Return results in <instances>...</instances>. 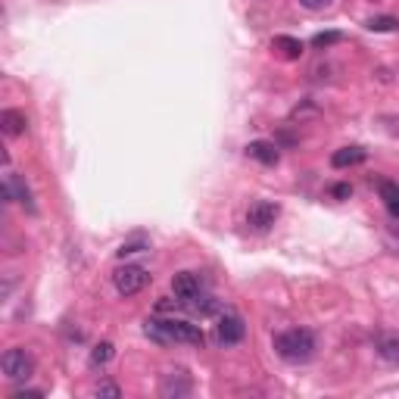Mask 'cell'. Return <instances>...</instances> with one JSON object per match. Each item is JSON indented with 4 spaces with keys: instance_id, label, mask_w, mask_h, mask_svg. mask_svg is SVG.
<instances>
[{
    "instance_id": "obj_1",
    "label": "cell",
    "mask_w": 399,
    "mask_h": 399,
    "mask_svg": "<svg viewBox=\"0 0 399 399\" xmlns=\"http://www.w3.org/2000/svg\"><path fill=\"white\" fill-rule=\"evenodd\" d=\"M275 352L287 362H309L315 356V334L306 328L284 331V334L275 337Z\"/></svg>"
},
{
    "instance_id": "obj_2",
    "label": "cell",
    "mask_w": 399,
    "mask_h": 399,
    "mask_svg": "<svg viewBox=\"0 0 399 399\" xmlns=\"http://www.w3.org/2000/svg\"><path fill=\"white\" fill-rule=\"evenodd\" d=\"M0 368H3V375L10 377V381H29V377L35 375V362H31V356L25 349H19V347L3 352Z\"/></svg>"
},
{
    "instance_id": "obj_3",
    "label": "cell",
    "mask_w": 399,
    "mask_h": 399,
    "mask_svg": "<svg viewBox=\"0 0 399 399\" xmlns=\"http://www.w3.org/2000/svg\"><path fill=\"white\" fill-rule=\"evenodd\" d=\"M150 275L141 269V265H125V269H119L116 275H112V284H116V290L122 296H135L141 294L144 287H147Z\"/></svg>"
},
{
    "instance_id": "obj_4",
    "label": "cell",
    "mask_w": 399,
    "mask_h": 399,
    "mask_svg": "<svg viewBox=\"0 0 399 399\" xmlns=\"http://www.w3.org/2000/svg\"><path fill=\"white\" fill-rule=\"evenodd\" d=\"M281 216V206L278 203H269V200H256V203L247 209V225L253 231H269L271 225L278 222Z\"/></svg>"
},
{
    "instance_id": "obj_5",
    "label": "cell",
    "mask_w": 399,
    "mask_h": 399,
    "mask_svg": "<svg viewBox=\"0 0 399 399\" xmlns=\"http://www.w3.org/2000/svg\"><path fill=\"white\" fill-rule=\"evenodd\" d=\"M243 337H247L243 318L237 315V312H225V315L218 318V343H222V347H234V343H241Z\"/></svg>"
},
{
    "instance_id": "obj_6",
    "label": "cell",
    "mask_w": 399,
    "mask_h": 399,
    "mask_svg": "<svg viewBox=\"0 0 399 399\" xmlns=\"http://www.w3.org/2000/svg\"><path fill=\"white\" fill-rule=\"evenodd\" d=\"M169 334H172V343H190V347H203L206 343V334L200 324H190V322H175L169 318Z\"/></svg>"
},
{
    "instance_id": "obj_7",
    "label": "cell",
    "mask_w": 399,
    "mask_h": 399,
    "mask_svg": "<svg viewBox=\"0 0 399 399\" xmlns=\"http://www.w3.org/2000/svg\"><path fill=\"white\" fill-rule=\"evenodd\" d=\"M159 393H163L165 399H172V396H188L190 393V377H188V371H165V377H163V387H159Z\"/></svg>"
},
{
    "instance_id": "obj_8",
    "label": "cell",
    "mask_w": 399,
    "mask_h": 399,
    "mask_svg": "<svg viewBox=\"0 0 399 399\" xmlns=\"http://www.w3.org/2000/svg\"><path fill=\"white\" fill-rule=\"evenodd\" d=\"M172 290H175V296L181 303H188V299H194L200 294V278L194 271H181V275L172 278Z\"/></svg>"
},
{
    "instance_id": "obj_9",
    "label": "cell",
    "mask_w": 399,
    "mask_h": 399,
    "mask_svg": "<svg viewBox=\"0 0 399 399\" xmlns=\"http://www.w3.org/2000/svg\"><path fill=\"white\" fill-rule=\"evenodd\" d=\"M25 128H29V119H25V112H19V110H3V112H0V131H3L6 137L25 135Z\"/></svg>"
},
{
    "instance_id": "obj_10",
    "label": "cell",
    "mask_w": 399,
    "mask_h": 399,
    "mask_svg": "<svg viewBox=\"0 0 399 399\" xmlns=\"http://www.w3.org/2000/svg\"><path fill=\"white\" fill-rule=\"evenodd\" d=\"M247 156L262 165H275L281 159V153H278V144H271V141H253L247 144Z\"/></svg>"
},
{
    "instance_id": "obj_11",
    "label": "cell",
    "mask_w": 399,
    "mask_h": 399,
    "mask_svg": "<svg viewBox=\"0 0 399 399\" xmlns=\"http://www.w3.org/2000/svg\"><path fill=\"white\" fill-rule=\"evenodd\" d=\"M375 349H377V356H381V362L399 365V334H381Z\"/></svg>"
},
{
    "instance_id": "obj_12",
    "label": "cell",
    "mask_w": 399,
    "mask_h": 399,
    "mask_svg": "<svg viewBox=\"0 0 399 399\" xmlns=\"http://www.w3.org/2000/svg\"><path fill=\"white\" fill-rule=\"evenodd\" d=\"M365 156H368V153L362 147H340L334 156H331V165H334V169H349V165L365 163Z\"/></svg>"
},
{
    "instance_id": "obj_13",
    "label": "cell",
    "mask_w": 399,
    "mask_h": 399,
    "mask_svg": "<svg viewBox=\"0 0 399 399\" xmlns=\"http://www.w3.org/2000/svg\"><path fill=\"white\" fill-rule=\"evenodd\" d=\"M184 306H188V309L194 312V315H200V318L216 315V312H218V299H216V296H209V294H197L194 299H188Z\"/></svg>"
},
{
    "instance_id": "obj_14",
    "label": "cell",
    "mask_w": 399,
    "mask_h": 399,
    "mask_svg": "<svg viewBox=\"0 0 399 399\" xmlns=\"http://www.w3.org/2000/svg\"><path fill=\"white\" fill-rule=\"evenodd\" d=\"M271 47L281 53L284 59H299L303 57V41H296V38H290V35H278L275 41H271Z\"/></svg>"
},
{
    "instance_id": "obj_15",
    "label": "cell",
    "mask_w": 399,
    "mask_h": 399,
    "mask_svg": "<svg viewBox=\"0 0 399 399\" xmlns=\"http://www.w3.org/2000/svg\"><path fill=\"white\" fill-rule=\"evenodd\" d=\"M144 334H147L153 343H159V347H169V343H172L169 324L159 322V318H150V322H144Z\"/></svg>"
},
{
    "instance_id": "obj_16",
    "label": "cell",
    "mask_w": 399,
    "mask_h": 399,
    "mask_svg": "<svg viewBox=\"0 0 399 399\" xmlns=\"http://www.w3.org/2000/svg\"><path fill=\"white\" fill-rule=\"evenodd\" d=\"M381 200H384V206H387L390 216L399 218V181H384L381 184Z\"/></svg>"
},
{
    "instance_id": "obj_17",
    "label": "cell",
    "mask_w": 399,
    "mask_h": 399,
    "mask_svg": "<svg viewBox=\"0 0 399 399\" xmlns=\"http://www.w3.org/2000/svg\"><path fill=\"white\" fill-rule=\"evenodd\" d=\"M340 41H343L340 31H322V35L312 38V47H315V50H324V47H334V44H340Z\"/></svg>"
},
{
    "instance_id": "obj_18",
    "label": "cell",
    "mask_w": 399,
    "mask_h": 399,
    "mask_svg": "<svg viewBox=\"0 0 399 399\" xmlns=\"http://www.w3.org/2000/svg\"><path fill=\"white\" fill-rule=\"evenodd\" d=\"M368 29L371 31H396L399 19L396 16H375V19H368Z\"/></svg>"
},
{
    "instance_id": "obj_19",
    "label": "cell",
    "mask_w": 399,
    "mask_h": 399,
    "mask_svg": "<svg viewBox=\"0 0 399 399\" xmlns=\"http://www.w3.org/2000/svg\"><path fill=\"white\" fill-rule=\"evenodd\" d=\"M112 352H116V349H112V343H110V340L97 343L94 352H91V362H94V365H106V362L112 359Z\"/></svg>"
},
{
    "instance_id": "obj_20",
    "label": "cell",
    "mask_w": 399,
    "mask_h": 399,
    "mask_svg": "<svg viewBox=\"0 0 399 399\" xmlns=\"http://www.w3.org/2000/svg\"><path fill=\"white\" fill-rule=\"evenodd\" d=\"M97 396H122V390L116 387V384H110V381H103V384H97V390H94Z\"/></svg>"
},
{
    "instance_id": "obj_21",
    "label": "cell",
    "mask_w": 399,
    "mask_h": 399,
    "mask_svg": "<svg viewBox=\"0 0 399 399\" xmlns=\"http://www.w3.org/2000/svg\"><path fill=\"white\" fill-rule=\"evenodd\" d=\"M349 194H352L349 184H334V188H331V197L334 200H349Z\"/></svg>"
},
{
    "instance_id": "obj_22",
    "label": "cell",
    "mask_w": 399,
    "mask_h": 399,
    "mask_svg": "<svg viewBox=\"0 0 399 399\" xmlns=\"http://www.w3.org/2000/svg\"><path fill=\"white\" fill-rule=\"evenodd\" d=\"M141 250H144V243L137 241V243H122V247H119L116 253H119V256L125 259V256H131V253H141Z\"/></svg>"
},
{
    "instance_id": "obj_23",
    "label": "cell",
    "mask_w": 399,
    "mask_h": 399,
    "mask_svg": "<svg viewBox=\"0 0 399 399\" xmlns=\"http://www.w3.org/2000/svg\"><path fill=\"white\" fill-rule=\"evenodd\" d=\"M178 303H181V299H169V296H163V299L156 303V309H159V312H172V309H178Z\"/></svg>"
},
{
    "instance_id": "obj_24",
    "label": "cell",
    "mask_w": 399,
    "mask_h": 399,
    "mask_svg": "<svg viewBox=\"0 0 399 399\" xmlns=\"http://www.w3.org/2000/svg\"><path fill=\"white\" fill-rule=\"evenodd\" d=\"M299 3H303L306 10L315 13V10H324V6H331V0H299Z\"/></svg>"
},
{
    "instance_id": "obj_25",
    "label": "cell",
    "mask_w": 399,
    "mask_h": 399,
    "mask_svg": "<svg viewBox=\"0 0 399 399\" xmlns=\"http://www.w3.org/2000/svg\"><path fill=\"white\" fill-rule=\"evenodd\" d=\"M25 396H44L41 390H13V399H25Z\"/></svg>"
}]
</instances>
